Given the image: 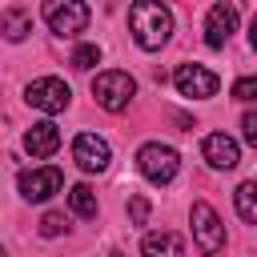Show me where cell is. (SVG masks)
Instances as JSON below:
<instances>
[{"instance_id":"cell-9","label":"cell","mask_w":257,"mask_h":257,"mask_svg":"<svg viewBox=\"0 0 257 257\" xmlns=\"http://www.w3.org/2000/svg\"><path fill=\"white\" fill-rule=\"evenodd\" d=\"M173 84L181 88V96H193V100H205V96H213L217 92V72H209L205 64H181L177 72H173Z\"/></svg>"},{"instance_id":"cell-15","label":"cell","mask_w":257,"mask_h":257,"mask_svg":"<svg viewBox=\"0 0 257 257\" xmlns=\"http://www.w3.org/2000/svg\"><path fill=\"white\" fill-rule=\"evenodd\" d=\"M233 205H237V217L257 225V181H241L237 193H233Z\"/></svg>"},{"instance_id":"cell-20","label":"cell","mask_w":257,"mask_h":257,"mask_svg":"<svg viewBox=\"0 0 257 257\" xmlns=\"http://www.w3.org/2000/svg\"><path fill=\"white\" fill-rule=\"evenodd\" d=\"M64 229H68V225H64L60 213H44V217H40V233H44V237H60Z\"/></svg>"},{"instance_id":"cell-22","label":"cell","mask_w":257,"mask_h":257,"mask_svg":"<svg viewBox=\"0 0 257 257\" xmlns=\"http://www.w3.org/2000/svg\"><path fill=\"white\" fill-rule=\"evenodd\" d=\"M249 48L257 52V12H253V20H249Z\"/></svg>"},{"instance_id":"cell-4","label":"cell","mask_w":257,"mask_h":257,"mask_svg":"<svg viewBox=\"0 0 257 257\" xmlns=\"http://www.w3.org/2000/svg\"><path fill=\"white\" fill-rule=\"evenodd\" d=\"M189 221H193V237H197V249L201 253L213 257V253L225 249V225H221V217H217V209L209 201H197L193 213H189Z\"/></svg>"},{"instance_id":"cell-11","label":"cell","mask_w":257,"mask_h":257,"mask_svg":"<svg viewBox=\"0 0 257 257\" xmlns=\"http://www.w3.org/2000/svg\"><path fill=\"white\" fill-rule=\"evenodd\" d=\"M201 153H205V161H209L213 169H233V165L241 161L237 141H233V137H225V133H209V137L201 141Z\"/></svg>"},{"instance_id":"cell-1","label":"cell","mask_w":257,"mask_h":257,"mask_svg":"<svg viewBox=\"0 0 257 257\" xmlns=\"http://www.w3.org/2000/svg\"><path fill=\"white\" fill-rule=\"evenodd\" d=\"M128 28H133V40L145 48V52H157L161 44H169L173 36V12L161 4V0H137L128 8Z\"/></svg>"},{"instance_id":"cell-17","label":"cell","mask_w":257,"mask_h":257,"mask_svg":"<svg viewBox=\"0 0 257 257\" xmlns=\"http://www.w3.org/2000/svg\"><path fill=\"white\" fill-rule=\"evenodd\" d=\"M92 64H100V48H96V44H76V48H72V68L88 72Z\"/></svg>"},{"instance_id":"cell-3","label":"cell","mask_w":257,"mask_h":257,"mask_svg":"<svg viewBox=\"0 0 257 257\" xmlns=\"http://www.w3.org/2000/svg\"><path fill=\"white\" fill-rule=\"evenodd\" d=\"M92 96H96L100 108L120 112V108H128V100L137 96V80H133L128 72H120V68L96 72V80H92Z\"/></svg>"},{"instance_id":"cell-13","label":"cell","mask_w":257,"mask_h":257,"mask_svg":"<svg viewBox=\"0 0 257 257\" xmlns=\"http://www.w3.org/2000/svg\"><path fill=\"white\" fill-rule=\"evenodd\" d=\"M141 257H185V241H181L177 233H169V229L149 233V237L141 241Z\"/></svg>"},{"instance_id":"cell-2","label":"cell","mask_w":257,"mask_h":257,"mask_svg":"<svg viewBox=\"0 0 257 257\" xmlns=\"http://www.w3.org/2000/svg\"><path fill=\"white\" fill-rule=\"evenodd\" d=\"M137 169H141L145 181H153V185H169V181L177 177V169H181V157H177L173 145L149 141V145H141V153H137Z\"/></svg>"},{"instance_id":"cell-23","label":"cell","mask_w":257,"mask_h":257,"mask_svg":"<svg viewBox=\"0 0 257 257\" xmlns=\"http://www.w3.org/2000/svg\"><path fill=\"white\" fill-rule=\"evenodd\" d=\"M0 257H4V249H0Z\"/></svg>"},{"instance_id":"cell-16","label":"cell","mask_w":257,"mask_h":257,"mask_svg":"<svg viewBox=\"0 0 257 257\" xmlns=\"http://www.w3.org/2000/svg\"><path fill=\"white\" fill-rule=\"evenodd\" d=\"M68 205H72V213L84 217V221L96 217V193H92L88 185H72V189H68Z\"/></svg>"},{"instance_id":"cell-19","label":"cell","mask_w":257,"mask_h":257,"mask_svg":"<svg viewBox=\"0 0 257 257\" xmlns=\"http://www.w3.org/2000/svg\"><path fill=\"white\" fill-rule=\"evenodd\" d=\"M149 209H153L149 197H141V193L128 197V217H133V225H145V221H149Z\"/></svg>"},{"instance_id":"cell-8","label":"cell","mask_w":257,"mask_h":257,"mask_svg":"<svg viewBox=\"0 0 257 257\" xmlns=\"http://www.w3.org/2000/svg\"><path fill=\"white\" fill-rule=\"evenodd\" d=\"M16 185H20V197L24 201H48L52 193H60L64 177H60L56 165H44V169H24Z\"/></svg>"},{"instance_id":"cell-6","label":"cell","mask_w":257,"mask_h":257,"mask_svg":"<svg viewBox=\"0 0 257 257\" xmlns=\"http://www.w3.org/2000/svg\"><path fill=\"white\" fill-rule=\"evenodd\" d=\"M24 100L32 104V108H40V112H64L68 108V100H72V92H68V84L60 80V76H40V80H32L28 88H24Z\"/></svg>"},{"instance_id":"cell-5","label":"cell","mask_w":257,"mask_h":257,"mask_svg":"<svg viewBox=\"0 0 257 257\" xmlns=\"http://www.w3.org/2000/svg\"><path fill=\"white\" fill-rule=\"evenodd\" d=\"M44 20L56 36H76L88 28V4L80 0H48L44 4Z\"/></svg>"},{"instance_id":"cell-18","label":"cell","mask_w":257,"mask_h":257,"mask_svg":"<svg viewBox=\"0 0 257 257\" xmlns=\"http://www.w3.org/2000/svg\"><path fill=\"white\" fill-rule=\"evenodd\" d=\"M233 100L253 104V100H257V76H241V80H233Z\"/></svg>"},{"instance_id":"cell-7","label":"cell","mask_w":257,"mask_h":257,"mask_svg":"<svg viewBox=\"0 0 257 257\" xmlns=\"http://www.w3.org/2000/svg\"><path fill=\"white\" fill-rule=\"evenodd\" d=\"M72 161H76L84 173H104L108 161H112V149H108L104 137H96V133H80V137L72 141Z\"/></svg>"},{"instance_id":"cell-12","label":"cell","mask_w":257,"mask_h":257,"mask_svg":"<svg viewBox=\"0 0 257 257\" xmlns=\"http://www.w3.org/2000/svg\"><path fill=\"white\" fill-rule=\"evenodd\" d=\"M24 149L32 153V157H52L56 149H60V128L52 124V120H36L28 133H24Z\"/></svg>"},{"instance_id":"cell-21","label":"cell","mask_w":257,"mask_h":257,"mask_svg":"<svg viewBox=\"0 0 257 257\" xmlns=\"http://www.w3.org/2000/svg\"><path fill=\"white\" fill-rule=\"evenodd\" d=\"M241 137H245V145L257 149V112H245L241 116Z\"/></svg>"},{"instance_id":"cell-10","label":"cell","mask_w":257,"mask_h":257,"mask_svg":"<svg viewBox=\"0 0 257 257\" xmlns=\"http://www.w3.org/2000/svg\"><path fill=\"white\" fill-rule=\"evenodd\" d=\"M237 32V4H213L205 16V44L225 48V40Z\"/></svg>"},{"instance_id":"cell-14","label":"cell","mask_w":257,"mask_h":257,"mask_svg":"<svg viewBox=\"0 0 257 257\" xmlns=\"http://www.w3.org/2000/svg\"><path fill=\"white\" fill-rule=\"evenodd\" d=\"M0 32H4V40L20 44V40L32 32V16H28L24 8H4V12H0Z\"/></svg>"}]
</instances>
